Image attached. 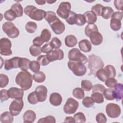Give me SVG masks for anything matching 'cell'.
<instances>
[{
    "label": "cell",
    "instance_id": "cell-1",
    "mask_svg": "<svg viewBox=\"0 0 123 123\" xmlns=\"http://www.w3.org/2000/svg\"><path fill=\"white\" fill-rule=\"evenodd\" d=\"M33 75L27 71H21L15 77V82L22 89L26 91L31 88L33 83Z\"/></svg>",
    "mask_w": 123,
    "mask_h": 123
},
{
    "label": "cell",
    "instance_id": "cell-2",
    "mask_svg": "<svg viewBox=\"0 0 123 123\" xmlns=\"http://www.w3.org/2000/svg\"><path fill=\"white\" fill-rule=\"evenodd\" d=\"M25 13L31 19L39 21L45 18L46 12L42 9H37L33 5H27L24 9Z\"/></svg>",
    "mask_w": 123,
    "mask_h": 123
},
{
    "label": "cell",
    "instance_id": "cell-3",
    "mask_svg": "<svg viewBox=\"0 0 123 123\" xmlns=\"http://www.w3.org/2000/svg\"><path fill=\"white\" fill-rule=\"evenodd\" d=\"M104 64L101 58L95 54L91 55L88 57V68L91 74L96 75L98 70L103 68Z\"/></svg>",
    "mask_w": 123,
    "mask_h": 123
},
{
    "label": "cell",
    "instance_id": "cell-4",
    "mask_svg": "<svg viewBox=\"0 0 123 123\" xmlns=\"http://www.w3.org/2000/svg\"><path fill=\"white\" fill-rule=\"evenodd\" d=\"M67 65L69 69L77 76H83L86 72V67L81 62L70 61L68 62Z\"/></svg>",
    "mask_w": 123,
    "mask_h": 123
},
{
    "label": "cell",
    "instance_id": "cell-5",
    "mask_svg": "<svg viewBox=\"0 0 123 123\" xmlns=\"http://www.w3.org/2000/svg\"><path fill=\"white\" fill-rule=\"evenodd\" d=\"M68 57L70 61L78 62L84 64L88 62L86 56L81 53L80 50L77 48H73L70 50L68 52Z\"/></svg>",
    "mask_w": 123,
    "mask_h": 123
},
{
    "label": "cell",
    "instance_id": "cell-6",
    "mask_svg": "<svg viewBox=\"0 0 123 123\" xmlns=\"http://www.w3.org/2000/svg\"><path fill=\"white\" fill-rule=\"evenodd\" d=\"M3 32L6 34L7 36L11 38H14L18 37L19 31L15 26L14 24L11 22H6L2 26Z\"/></svg>",
    "mask_w": 123,
    "mask_h": 123
},
{
    "label": "cell",
    "instance_id": "cell-7",
    "mask_svg": "<svg viewBox=\"0 0 123 123\" xmlns=\"http://www.w3.org/2000/svg\"><path fill=\"white\" fill-rule=\"evenodd\" d=\"M123 16V14L122 12H116L113 13L110 20V27L112 30L117 31L121 29Z\"/></svg>",
    "mask_w": 123,
    "mask_h": 123
},
{
    "label": "cell",
    "instance_id": "cell-8",
    "mask_svg": "<svg viewBox=\"0 0 123 123\" xmlns=\"http://www.w3.org/2000/svg\"><path fill=\"white\" fill-rule=\"evenodd\" d=\"M79 106L78 102L72 98H69L67 99L63 106L64 112L68 114L74 113Z\"/></svg>",
    "mask_w": 123,
    "mask_h": 123
},
{
    "label": "cell",
    "instance_id": "cell-9",
    "mask_svg": "<svg viewBox=\"0 0 123 123\" xmlns=\"http://www.w3.org/2000/svg\"><path fill=\"white\" fill-rule=\"evenodd\" d=\"M106 112L107 115L111 118L118 117L121 113L120 107L114 103H109L106 106Z\"/></svg>",
    "mask_w": 123,
    "mask_h": 123
},
{
    "label": "cell",
    "instance_id": "cell-10",
    "mask_svg": "<svg viewBox=\"0 0 123 123\" xmlns=\"http://www.w3.org/2000/svg\"><path fill=\"white\" fill-rule=\"evenodd\" d=\"M71 9V5L70 2L67 1L62 2L57 10V14L59 17L66 19L69 16Z\"/></svg>",
    "mask_w": 123,
    "mask_h": 123
},
{
    "label": "cell",
    "instance_id": "cell-11",
    "mask_svg": "<svg viewBox=\"0 0 123 123\" xmlns=\"http://www.w3.org/2000/svg\"><path fill=\"white\" fill-rule=\"evenodd\" d=\"M12 43L10 39L3 37L0 40V53L1 55L10 56L12 54Z\"/></svg>",
    "mask_w": 123,
    "mask_h": 123
},
{
    "label": "cell",
    "instance_id": "cell-12",
    "mask_svg": "<svg viewBox=\"0 0 123 123\" xmlns=\"http://www.w3.org/2000/svg\"><path fill=\"white\" fill-rule=\"evenodd\" d=\"M24 107L22 99H15L10 104L9 111L13 116H17L20 114Z\"/></svg>",
    "mask_w": 123,
    "mask_h": 123
},
{
    "label": "cell",
    "instance_id": "cell-13",
    "mask_svg": "<svg viewBox=\"0 0 123 123\" xmlns=\"http://www.w3.org/2000/svg\"><path fill=\"white\" fill-rule=\"evenodd\" d=\"M49 25L54 33L57 35L62 34L65 30L64 24L58 18Z\"/></svg>",
    "mask_w": 123,
    "mask_h": 123
},
{
    "label": "cell",
    "instance_id": "cell-14",
    "mask_svg": "<svg viewBox=\"0 0 123 123\" xmlns=\"http://www.w3.org/2000/svg\"><path fill=\"white\" fill-rule=\"evenodd\" d=\"M23 89L15 87H10L8 90V94L10 98L12 99H22L24 93Z\"/></svg>",
    "mask_w": 123,
    "mask_h": 123
},
{
    "label": "cell",
    "instance_id": "cell-15",
    "mask_svg": "<svg viewBox=\"0 0 123 123\" xmlns=\"http://www.w3.org/2000/svg\"><path fill=\"white\" fill-rule=\"evenodd\" d=\"M35 92L38 102H43L45 101L47 97L48 89L47 87L43 85L37 86L36 88Z\"/></svg>",
    "mask_w": 123,
    "mask_h": 123
},
{
    "label": "cell",
    "instance_id": "cell-16",
    "mask_svg": "<svg viewBox=\"0 0 123 123\" xmlns=\"http://www.w3.org/2000/svg\"><path fill=\"white\" fill-rule=\"evenodd\" d=\"M50 62L56 60H62L64 58L63 51L60 49L53 50L51 52L46 55Z\"/></svg>",
    "mask_w": 123,
    "mask_h": 123
},
{
    "label": "cell",
    "instance_id": "cell-17",
    "mask_svg": "<svg viewBox=\"0 0 123 123\" xmlns=\"http://www.w3.org/2000/svg\"><path fill=\"white\" fill-rule=\"evenodd\" d=\"M20 59L19 57H14L10 59H7L5 61L4 68L6 70L9 71L13 68H19L18 62Z\"/></svg>",
    "mask_w": 123,
    "mask_h": 123
},
{
    "label": "cell",
    "instance_id": "cell-18",
    "mask_svg": "<svg viewBox=\"0 0 123 123\" xmlns=\"http://www.w3.org/2000/svg\"><path fill=\"white\" fill-rule=\"evenodd\" d=\"M91 42L95 46H98L101 44L103 41V37L98 31L92 32L89 36Z\"/></svg>",
    "mask_w": 123,
    "mask_h": 123
},
{
    "label": "cell",
    "instance_id": "cell-19",
    "mask_svg": "<svg viewBox=\"0 0 123 123\" xmlns=\"http://www.w3.org/2000/svg\"><path fill=\"white\" fill-rule=\"evenodd\" d=\"M113 88L114 98L117 101H120L123 97V85L122 83H117Z\"/></svg>",
    "mask_w": 123,
    "mask_h": 123
},
{
    "label": "cell",
    "instance_id": "cell-20",
    "mask_svg": "<svg viewBox=\"0 0 123 123\" xmlns=\"http://www.w3.org/2000/svg\"><path fill=\"white\" fill-rule=\"evenodd\" d=\"M62 98L61 95L56 92H54L51 94L49 97V101L50 103L54 106H58L61 104Z\"/></svg>",
    "mask_w": 123,
    "mask_h": 123
},
{
    "label": "cell",
    "instance_id": "cell-21",
    "mask_svg": "<svg viewBox=\"0 0 123 123\" xmlns=\"http://www.w3.org/2000/svg\"><path fill=\"white\" fill-rule=\"evenodd\" d=\"M36 119V114L32 110H28L25 111L23 115L24 123H32Z\"/></svg>",
    "mask_w": 123,
    "mask_h": 123
},
{
    "label": "cell",
    "instance_id": "cell-22",
    "mask_svg": "<svg viewBox=\"0 0 123 123\" xmlns=\"http://www.w3.org/2000/svg\"><path fill=\"white\" fill-rule=\"evenodd\" d=\"M78 46L80 49L84 52H89L92 49L91 43L86 39L80 40L78 43Z\"/></svg>",
    "mask_w": 123,
    "mask_h": 123
},
{
    "label": "cell",
    "instance_id": "cell-23",
    "mask_svg": "<svg viewBox=\"0 0 123 123\" xmlns=\"http://www.w3.org/2000/svg\"><path fill=\"white\" fill-rule=\"evenodd\" d=\"M65 45L70 48H72L76 46L77 43V40L76 37L73 35L67 36L64 39Z\"/></svg>",
    "mask_w": 123,
    "mask_h": 123
},
{
    "label": "cell",
    "instance_id": "cell-24",
    "mask_svg": "<svg viewBox=\"0 0 123 123\" xmlns=\"http://www.w3.org/2000/svg\"><path fill=\"white\" fill-rule=\"evenodd\" d=\"M83 14L85 17L86 23L88 24H94L97 20V16L91 11H87Z\"/></svg>",
    "mask_w": 123,
    "mask_h": 123
},
{
    "label": "cell",
    "instance_id": "cell-25",
    "mask_svg": "<svg viewBox=\"0 0 123 123\" xmlns=\"http://www.w3.org/2000/svg\"><path fill=\"white\" fill-rule=\"evenodd\" d=\"M13 115L7 111L2 113L0 116V121L2 123H11L13 121Z\"/></svg>",
    "mask_w": 123,
    "mask_h": 123
},
{
    "label": "cell",
    "instance_id": "cell-26",
    "mask_svg": "<svg viewBox=\"0 0 123 123\" xmlns=\"http://www.w3.org/2000/svg\"><path fill=\"white\" fill-rule=\"evenodd\" d=\"M30 62L31 61L30 60L27 58L20 57V59L18 62L19 68L23 71H27V70L29 68Z\"/></svg>",
    "mask_w": 123,
    "mask_h": 123
},
{
    "label": "cell",
    "instance_id": "cell-27",
    "mask_svg": "<svg viewBox=\"0 0 123 123\" xmlns=\"http://www.w3.org/2000/svg\"><path fill=\"white\" fill-rule=\"evenodd\" d=\"M10 9L14 12L17 17H22L23 15V8L20 3L17 2L13 4Z\"/></svg>",
    "mask_w": 123,
    "mask_h": 123
},
{
    "label": "cell",
    "instance_id": "cell-28",
    "mask_svg": "<svg viewBox=\"0 0 123 123\" xmlns=\"http://www.w3.org/2000/svg\"><path fill=\"white\" fill-rule=\"evenodd\" d=\"M96 75L98 78L103 82H105L109 78V74L105 68H101L98 70L96 73Z\"/></svg>",
    "mask_w": 123,
    "mask_h": 123
},
{
    "label": "cell",
    "instance_id": "cell-29",
    "mask_svg": "<svg viewBox=\"0 0 123 123\" xmlns=\"http://www.w3.org/2000/svg\"><path fill=\"white\" fill-rule=\"evenodd\" d=\"M114 12L113 10L111 7L104 6L101 12V16L105 19H108L111 17Z\"/></svg>",
    "mask_w": 123,
    "mask_h": 123
},
{
    "label": "cell",
    "instance_id": "cell-30",
    "mask_svg": "<svg viewBox=\"0 0 123 123\" xmlns=\"http://www.w3.org/2000/svg\"><path fill=\"white\" fill-rule=\"evenodd\" d=\"M33 78L35 82L40 83L43 82L45 80L46 75L43 72L38 71L33 74Z\"/></svg>",
    "mask_w": 123,
    "mask_h": 123
},
{
    "label": "cell",
    "instance_id": "cell-31",
    "mask_svg": "<svg viewBox=\"0 0 123 123\" xmlns=\"http://www.w3.org/2000/svg\"><path fill=\"white\" fill-rule=\"evenodd\" d=\"M25 28L27 32L32 34L35 33L37 29V25L34 22L29 21L25 24Z\"/></svg>",
    "mask_w": 123,
    "mask_h": 123
},
{
    "label": "cell",
    "instance_id": "cell-32",
    "mask_svg": "<svg viewBox=\"0 0 123 123\" xmlns=\"http://www.w3.org/2000/svg\"><path fill=\"white\" fill-rule=\"evenodd\" d=\"M95 31H98V27L95 24H88L85 29V33L88 37L92 32Z\"/></svg>",
    "mask_w": 123,
    "mask_h": 123
},
{
    "label": "cell",
    "instance_id": "cell-33",
    "mask_svg": "<svg viewBox=\"0 0 123 123\" xmlns=\"http://www.w3.org/2000/svg\"><path fill=\"white\" fill-rule=\"evenodd\" d=\"M91 97L94 101L97 103H102L104 100L103 94L99 92H93Z\"/></svg>",
    "mask_w": 123,
    "mask_h": 123
},
{
    "label": "cell",
    "instance_id": "cell-34",
    "mask_svg": "<svg viewBox=\"0 0 123 123\" xmlns=\"http://www.w3.org/2000/svg\"><path fill=\"white\" fill-rule=\"evenodd\" d=\"M40 37L44 42H48L51 37V34L49 29L45 28L41 31Z\"/></svg>",
    "mask_w": 123,
    "mask_h": 123
},
{
    "label": "cell",
    "instance_id": "cell-35",
    "mask_svg": "<svg viewBox=\"0 0 123 123\" xmlns=\"http://www.w3.org/2000/svg\"><path fill=\"white\" fill-rule=\"evenodd\" d=\"M29 52L32 56L34 57H37L42 52L41 48L40 46L32 45L29 48Z\"/></svg>",
    "mask_w": 123,
    "mask_h": 123
},
{
    "label": "cell",
    "instance_id": "cell-36",
    "mask_svg": "<svg viewBox=\"0 0 123 123\" xmlns=\"http://www.w3.org/2000/svg\"><path fill=\"white\" fill-rule=\"evenodd\" d=\"M72 94L75 98L78 99H81L85 97V93L84 90L80 87L75 88L73 91Z\"/></svg>",
    "mask_w": 123,
    "mask_h": 123
},
{
    "label": "cell",
    "instance_id": "cell-37",
    "mask_svg": "<svg viewBox=\"0 0 123 123\" xmlns=\"http://www.w3.org/2000/svg\"><path fill=\"white\" fill-rule=\"evenodd\" d=\"M103 95L108 100H113L115 99L113 96V88H112L105 89L103 92Z\"/></svg>",
    "mask_w": 123,
    "mask_h": 123
},
{
    "label": "cell",
    "instance_id": "cell-38",
    "mask_svg": "<svg viewBox=\"0 0 123 123\" xmlns=\"http://www.w3.org/2000/svg\"><path fill=\"white\" fill-rule=\"evenodd\" d=\"M76 17L77 14L75 12L73 11H70L68 17L65 20L66 22L70 25H75Z\"/></svg>",
    "mask_w": 123,
    "mask_h": 123
},
{
    "label": "cell",
    "instance_id": "cell-39",
    "mask_svg": "<svg viewBox=\"0 0 123 123\" xmlns=\"http://www.w3.org/2000/svg\"><path fill=\"white\" fill-rule=\"evenodd\" d=\"M58 17H57L55 13L52 11H47L46 12V15L45 16V20L48 22L49 24H50Z\"/></svg>",
    "mask_w": 123,
    "mask_h": 123
},
{
    "label": "cell",
    "instance_id": "cell-40",
    "mask_svg": "<svg viewBox=\"0 0 123 123\" xmlns=\"http://www.w3.org/2000/svg\"><path fill=\"white\" fill-rule=\"evenodd\" d=\"M95 102L91 97H86L83 98L82 100V104L83 106L87 108H90L93 107L94 105Z\"/></svg>",
    "mask_w": 123,
    "mask_h": 123
},
{
    "label": "cell",
    "instance_id": "cell-41",
    "mask_svg": "<svg viewBox=\"0 0 123 123\" xmlns=\"http://www.w3.org/2000/svg\"><path fill=\"white\" fill-rule=\"evenodd\" d=\"M4 17L6 20L10 21H13L17 17L14 12L11 9H9L5 12Z\"/></svg>",
    "mask_w": 123,
    "mask_h": 123
},
{
    "label": "cell",
    "instance_id": "cell-42",
    "mask_svg": "<svg viewBox=\"0 0 123 123\" xmlns=\"http://www.w3.org/2000/svg\"><path fill=\"white\" fill-rule=\"evenodd\" d=\"M37 61L40 65L43 66L48 65L50 63V61L49 60L46 55H40L37 57Z\"/></svg>",
    "mask_w": 123,
    "mask_h": 123
},
{
    "label": "cell",
    "instance_id": "cell-43",
    "mask_svg": "<svg viewBox=\"0 0 123 123\" xmlns=\"http://www.w3.org/2000/svg\"><path fill=\"white\" fill-rule=\"evenodd\" d=\"M93 87L92 83L87 80H83L81 81V88L86 91H90Z\"/></svg>",
    "mask_w": 123,
    "mask_h": 123
},
{
    "label": "cell",
    "instance_id": "cell-44",
    "mask_svg": "<svg viewBox=\"0 0 123 123\" xmlns=\"http://www.w3.org/2000/svg\"><path fill=\"white\" fill-rule=\"evenodd\" d=\"M74 118L75 120V123H84L86 121V118L84 114L81 112H79L75 114Z\"/></svg>",
    "mask_w": 123,
    "mask_h": 123
},
{
    "label": "cell",
    "instance_id": "cell-45",
    "mask_svg": "<svg viewBox=\"0 0 123 123\" xmlns=\"http://www.w3.org/2000/svg\"><path fill=\"white\" fill-rule=\"evenodd\" d=\"M27 100L29 103L33 105L36 104L38 102L35 91H33L28 94Z\"/></svg>",
    "mask_w": 123,
    "mask_h": 123
},
{
    "label": "cell",
    "instance_id": "cell-46",
    "mask_svg": "<svg viewBox=\"0 0 123 123\" xmlns=\"http://www.w3.org/2000/svg\"><path fill=\"white\" fill-rule=\"evenodd\" d=\"M104 6L99 3L96 4V5L93 6L91 8V11L93 12L97 16H101V12Z\"/></svg>",
    "mask_w": 123,
    "mask_h": 123
},
{
    "label": "cell",
    "instance_id": "cell-47",
    "mask_svg": "<svg viewBox=\"0 0 123 123\" xmlns=\"http://www.w3.org/2000/svg\"><path fill=\"white\" fill-rule=\"evenodd\" d=\"M9 81V78L7 75L5 74H0V87L3 88L7 86Z\"/></svg>",
    "mask_w": 123,
    "mask_h": 123
},
{
    "label": "cell",
    "instance_id": "cell-48",
    "mask_svg": "<svg viewBox=\"0 0 123 123\" xmlns=\"http://www.w3.org/2000/svg\"><path fill=\"white\" fill-rule=\"evenodd\" d=\"M39 63L36 61H31L29 65V69L34 73H37L39 71L40 66Z\"/></svg>",
    "mask_w": 123,
    "mask_h": 123
},
{
    "label": "cell",
    "instance_id": "cell-49",
    "mask_svg": "<svg viewBox=\"0 0 123 123\" xmlns=\"http://www.w3.org/2000/svg\"><path fill=\"white\" fill-rule=\"evenodd\" d=\"M49 43L53 49H59L62 46L61 41L57 37H53Z\"/></svg>",
    "mask_w": 123,
    "mask_h": 123
},
{
    "label": "cell",
    "instance_id": "cell-50",
    "mask_svg": "<svg viewBox=\"0 0 123 123\" xmlns=\"http://www.w3.org/2000/svg\"><path fill=\"white\" fill-rule=\"evenodd\" d=\"M38 123H56V119L55 117L49 115L44 118H40L38 121Z\"/></svg>",
    "mask_w": 123,
    "mask_h": 123
},
{
    "label": "cell",
    "instance_id": "cell-51",
    "mask_svg": "<svg viewBox=\"0 0 123 123\" xmlns=\"http://www.w3.org/2000/svg\"><path fill=\"white\" fill-rule=\"evenodd\" d=\"M107 71L109 78H114L116 75V72L115 68L111 65H108L104 68Z\"/></svg>",
    "mask_w": 123,
    "mask_h": 123
},
{
    "label": "cell",
    "instance_id": "cell-52",
    "mask_svg": "<svg viewBox=\"0 0 123 123\" xmlns=\"http://www.w3.org/2000/svg\"><path fill=\"white\" fill-rule=\"evenodd\" d=\"M86 23L85 16L82 14H77L75 25L78 26H82Z\"/></svg>",
    "mask_w": 123,
    "mask_h": 123
},
{
    "label": "cell",
    "instance_id": "cell-53",
    "mask_svg": "<svg viewBox=\"0 0 123 123\" xmlns=\"http://www.w3.org/2000/svg\"><path fill=\"white\" fill-rule=\"evenodd\" d=\"M117 83V80L114 78H109L105 81V85L109 88H113Z\"/></svg>",
    "mask_w": 123,
    "mask_h": 123
},
{
    "label": "cell",
    "instance_id": "cell-54",
    "mask_svg": "<svg viewBox=\"0 0 123 123\" xmlns=\"http://www.w3.org/2000/svg\"><path fill=\"white\" fill-rule=\"evenodd\" d=\"M92 89V92H99L103 94V92L106 89V87L101 84H98L93 86Z\"/></svg>",
    "mask_w": 123,
    "mask_h": 123
},
{
    "label": "cell",
    "instance_id": "cell-55",
    "mask_svg": "<svg viewBox=\"0 0 123 123\" xmlns=\"http://www.w3.org/2000/svg\"><path fill=\"white\" fill-rule=\"evenodd\" d=\"M53 49L50 45L49 42H47L41 48V51L43 53L48 54L51 52L53 50Z\"/></svg>",
    "mask_w": 123,
    "mask_h": 123
},
{
    "label": "cell",
    "instance_id": "cell-56",
    "mask_svg": "<svg viewBox=\"0 0 123 123\" xmlns=\"http://www.w3.org/2000/svg\"><path fill=\"white\" fill-rule=\"evenodd\" d=\"M96 122L98 123H105L107 121V119L105 115L103 113H98L96 117Z\"/></svg>",
    "mask_w": 123,
    "mask_h": 123
},
{
    "label": "cell",
    "instance_id": "cell-57",
    "mask_svg": "<svg viewBox=\"0 0 123 123\" xmlns=\"http://www.w3.org/2000/svg\"><path fill=\"white\" fill-rule=\"evenodd\" d=\"M0 100L1 102L8 100L10 98L8 94V90L6 89H1L0 91Z\"/></svg>",
    "mask_w": 123,
    "mask_h": 123
},
{
    "label": "cell",
    "instance_id": "cell-58",
    "mask_svg": "<svg viewBox=\"0 0 123 123\" xmlns=\"http://www.w3.org/2000/svg\"><path fill=\"white\" fill-rule=\"evenodd\" d=\"M123 0H118L114 1V5L116 9L119 11H123Z\"/></svg>",
    "mask_w": 123,
    "mask_h": 123
},
{
    "label": "cell",
    "instance_id": "cell-59",
    "mask_svg": "<svg viewBox=\"0 0 123 123\" xmlns=\"http://www.w3.org/2000/svg\"><path fill=\"white\" fill-rule=\"evenodd\" d=\"M44 41L42 40L40 37H37L33 40V44L37 46H41L43 44Z\"/></svg>",
    "mask_w": 123,
    "mask_h": 123
},
{
    "label": "cell",
    "instance_id": "cell-60",
    "mask_svg": "<svg viewBox=\"0 0 123 123\" xmlns=\"http://www.w3.org/2000/svg\"><path fill=\"white\" fill-rule=\"evenodd\" d=\"M64 122L65 123H75V120L73 117L67 116L65 118Z\"/></svg>",
    "mask_w": 123,
    "mask_h": 123
},
{
    "label": "cell",
    "instance_id": "cell-61",
    "mask_svg": "<svg viewBox=\"0 0 123 123\" xmlns=\"http://www.w3.org/2000/svg\"><path fill=\"white\" fill-rule=\"evenodd\" d=\"M35 2L38 5H44L46 1L45 0H35Z\"/></svg>",
    "mask_w": 123,
    "mask_h": 123
},
{
    "label": "cell",
    "instance_id": "cell-62",
    "mask_svg": "<svg viewBox=\"0 0 123 123\" xmlns=\"http://www.w3.org/2000/svg\"><path fill=\"white\" fill-rule=\"evenodd\" d=\"M46 2H47V3H49V4H51V3H54L55 2H56V1H49V0H47V1H46Z\"/></svg>",
    "mask_w": 123,
    "mask_h": 123
}]
</instances>
